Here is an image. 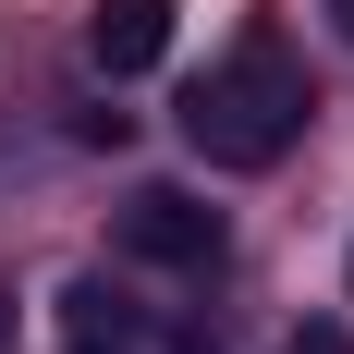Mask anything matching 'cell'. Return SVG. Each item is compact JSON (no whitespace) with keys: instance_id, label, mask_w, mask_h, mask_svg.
<instances>
[{"instance_id":"obj_3","label":"cell","mask_w":354,"mask_h":354,"mask_svg":"<svg viewBox=\"0 0 354 354\" xmlns=\"http://www.w3.org/2000/svg\"><path fill=\"white\" fill-rule=\"evenodd\" d=\"M159 49H171V0H98L86 12V62L122 86V73H159Z\"/></svg>"},{"instance_id":"obj_1","label":"cell","mask_w":354,"mask_h":354,"mask_svg":"<svg viewBox=\"0 0 354 354\" xmlns=\"http://www.w3.org/2000/svg\"><path fill=\"white\" fill-rule=\"evenodd\" d=\"M306 62H293V37L281 25H245L232 49L208 62V86L183 98V147L208 159V171H269L293 135H306Z\"/></svg>"},{"instance_id":"obj_5","label":"cell","mask_w":354,"mask_h":354,"mask_svg":"<svg viewBox=\"0 0 354 354\" xmlns=\"http://www.w3.org/2000/svg\"><path fill=\"white\" fill-rule=\"evenodd\" d=\"M281 354H354V330H342V318H293V342H281Z\"/></svg>"},{"instance_id":"obj_6","label":"cell","mask_w":354,"mask_h":354,"mask_svg":"<svg viewBox=\"0 0 354 354\" xmlns=\"http://www.w3.org/2000/svg\"><path fill=\"white\" fill-rule=\"evenodd\" d=\"M330 25H342V37H354V0H330Z\"/></svg>"},{"instance_id":"obj_2","label":"cell","mask_w":354,"mask_h":354,"mask_svg":"<svg viewBox=\"0 0 354 354\" xmlns=\"http://www.w3.org/2000/svg\"><path fill=\"white\" fill-rule=\"evenodd\" d=\"M122 257H147V269H220V208H196L183 183H147L122 208Z\"/></svg>"},{"instance_id":"obj_4","label":"cell","mask_w":354,"mask_h":354,"mask_svg":"<svg viewBox=\"0 0 354 354\" xmlns=\"http://www.w3.org/2000/svg\"><path fill=\"white\" fill-rule=\"evenodd\" d=\"M62 354H135V330H122V306H110L98 281L62 293Z\"/></svg>"},{"instance_id":"obj_7","label":"cell","mask_w":354,"mask_h":354,"mask_svg":"<svg viewBox=\"0 0 354 354\" xmlns=\"http://www.w3.org/2000/svg\"><path fill=\"white\" fill-rule=\"evenodd\" d=\"M0 342H12V330H0Z\"/></svg>"}]
</instances>
